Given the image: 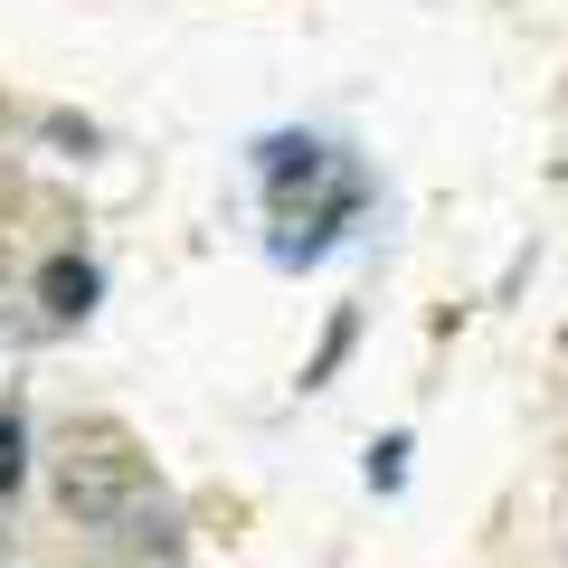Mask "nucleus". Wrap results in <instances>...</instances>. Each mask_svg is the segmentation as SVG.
I'll return each mask as SVG.
<instances>
[{"instance_id":"obj_1","label":"nucleus","mask_w":568,"mask_h":568,"mask_svg":"<svg viewBox=\"0 0 568 568\" xmlns=\"http://www.w3.org/2000/svg\"><path fill=\"white\" fill-rule=\"evenodd\" d=\"M361 209H369V171L342 152L323 181H304V190H284V200H275V237H265V246H275V265H313V256L342 246V227L361 219Z\"/></svg>"},{"instance_id":"obj_2","label":"nucleus","mask_w":568,"mask_h":568,"mask_svg":"<svg viewBox=\"0 0 568 568\" xmlns=\"http://www.w3.org/2000/svg\"><path fill=\"white\" fill-rule=\"evenodd\" d=\"M142 455L123 446L114 426H85L77 446H67V465H58V503H67V521H85V530H104V521H123V511L142 503Z\"/></svg>"},{"instance_id":"obj_3","label":"nucleus","mask_w":568,"mask_h":568,"mask_svg":"<svg viewBox=\"0 0 568 568\" xmlns=\"http://www.w3.org/2000/svg\"><path fill=\"white\" fill-rule=\"evenodd\" d=\"M246 162H256V190H265V200H284V190L323 181V171L342 162V142H323V133H265Z\"/></svg>"},{"instance_id":"obj_4","label":"nucleus","mask_w":568,"mask_h":568,"mask_svg":"<svg viewBox=\"0 0 568 568\" xmlns=\"http://www.w3.org/2000/svg\"><path fill=\"white\" fill-rule=\"evenodd\" d=\"M95 294H104V275H95L85 256H48V265H39V313H48V323H85Z\"/></svg>"},{"instance_id":"obj_5","label":"nucleus","mask_w":568,"mask_h":568,"mask_svg":"<svg viewBox=\"0 0 568 568\" xmlns=\"http://www.w3.org/2000/svg\"><path fill=\"white\" fill-rule=\"evenodd\" d=\"M20 484H29V417L0 398V503H10Z\"/></svg>"},{"instance_id":"obj_6","label":"nucleus","mask_w":568,"mask_h":568,"mask_svg":"<svg viewBox=\"0 0 568 568\" xmlns=\"http://www.w3.org/2000/svg\"><path fill=\"white\" fill-rule=\"evenodd\" d=\"M351 342H361V313H332V332H323V351L304 361V388H332V369L351 361Z\"/></svg>"},{"instance_id":"obj_7","label":"nucleus","mask_w":568,"mask_h":568,"mask_svg":"<svg viewBox=\"0 0 568 568\" xmlns=\"http://www.w3.org/2000/svg\"><path fill=\"white\" fill-rule=\"evenodd\" d=\"M407 455H417L407 436H379V446H369V484H379V493H398V484H407Z\"/></svg>"}]
</instances>
